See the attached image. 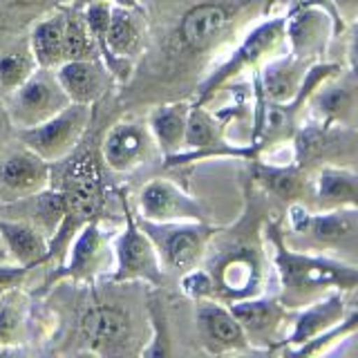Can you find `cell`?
Returning <instances> with one entry per match:
<instances>
[{
    "mask_svg": "<svg viewBox=\"0 0 358 358\" xmlns=\"http://www.w3.org/2000/svg\"><path fill=\"white\" fill-rule=\"evenodd\" d=\"M264 201L249 195L240 222L231 229H217L204 251L199 266L213 282V298L220 302H238L262 296L266 280L264 249Z\"/></svg>",
    "mask_w": 358,
    "mask_h": 358,
    "instance_id": "cell-1",
    "label": "cell"
},
{
    "mask_svg": "<svg viewBox=\"0 0 358 358\" xmlns=\"http://www.w3.org/2000/svg\"><path fill=\"white\" fill-rule=\"evenodd\" d=\"M264 231L268 246H271V260L280 278L278 298L291 311H298L329 291L350 294L358 289V266L322 253L296 251L285 240L282 227L278 222H268Z\"/></svg>",
    "mask_w": 358,
    "mask_h": 358,
    "instance_id": "cell-2",
    "label": "cell"
},
{
    "mask_svg": "<svg viewBox=\"0 0 358 358\" xmlns=\"http://www.w3.org/2000/svg\"><path fill=\"white\" fill-rule=\"evenodd\" d=\"M266 0H197L173 27V52L179 61L195 63L220 50L242 14Z\"/></svg>",
    "mask_w": 358,
    "mask_h": 358,
    "instance_id": "cell-3",
    "label": "cell"
},
{
    "mask_svg": "<svg viewBox=\"0 0 358 358\" xmlns=\"http://www.w3.org/2000/svg\"><path fill=\"white\" fill-rule=\"evenodd\" d=\"M67 201V213L61 229L48 244V262L63 255L72 238L83 224L99 220L106 204V188L94 155L83 152L67 166L63 184L59 186Z\"/></svg>",
    "mask_w": 358,
    "mask_h": 358,
    "instance_id": "cell-4",
    "label": "cell"
},
{
    "mask_svg": "<svg viewBox=\"0 0 358 358\" xmlns=\"http://www.w3.org/2000/svg\"><path fill=\"white\" fill-rule=\"evenodd\" d=\"M287 41V16H278L260 22L244 36V41L233 50V54L224 61L215 72H210L197 87L195 106H206L208 101L220 92L222 85H227L231 78L242 72H249L253 67L262 65L268 56L280 50V45Z\"/></svg>",
    "mask_w": 358,
    "mask_h": 358,
    "instance_id": "cell-5",
    "label": "cell"
},
{
    "mask_svg": "<svg viewBox=\"0 0 358 358\" xmlns=\"http://www.w3.org/2000/svg\"><path fill=\"white\" fill-rule=\"evenodd\" d=\"M139 227L152 240L159 260L166 271L184 275L190 268L199 266L204 257L206 246L217 227H210L208 222H148L134 215Z\"/></svg>",
    "mask_w": 358,
    "mask_h": 358,
    "instance_id": "cell-6",
    "label": "cell"
},
{
    "mask_svg": "<svg viewBox=\"0 0 358 358\" xmlns=\"http://www.w3.org/2000/svg\"><path fill=\"white\" fill-rule=\"evenodd\" d=\"M121 206L123 215H126V227L115 242V266H112L110 280L115 285L148 282L152 287H159L164 282L159 253H157L152 240L139 227L126 195H121Z\"/></svg>",
    "mask_w": 358,
    "mask_h": 358,
    "instance_id": "cell-7",
    "label": "cell"
},
{
    "mask_svg": "<svg viewBox=\"0 0 358 358\" xmlns=\"http://www.w3.org/2000/svg\"><path fill=\"white\" fill-rule=\"evenodd\" d=\"M92 123V106L85 103H67L54 117L27 130H18L20 143L36 152L48 164L67 159L76 145L81 143L83 134Z\"/></svg>",
    "mask_w": 358,
    "mask_h": 358,
    "instance_id": "cell-8",
    "label": "cell"
},
{
    "mask_svg": "<svg viewBox=\"0 0 358 358\" xmlns=\"http://www.w3.org/2000/svg\"><path fill=\"white\" fill-rule=\"evenodd\" d=\"M67 103H72V101L67 99L65 90L61 87L56 72L38 67L25 83L18 85L14 92H9L7 117L16 130H27L54 117Z\"/></svg>",
    "mask_w": 358,
    "mask_h": 358,
    "instance_id": "cell-9",
    "label": "cell"
},
{
    "mask_svg": "<svg viewBox=\"0 0 358 358\" xmlns=\"http://www.w3.org/2000/svg\"><path fill=\"white\" fill-rule=\"evenodd\" d=\"M352 155H358V128L318 119L302 123L294 132V162L302 171L322 164H338V159Z\"/></svg>",
    "mask_w": 358,
    "mask_h": 358,
    "instance_id": "cell-10",
    "label": "cell"
},
{
    "mask_svg": "<svg viewBox=\"0 0 358 358\" xmlns=\"http://www.w3.org/2000/svg\"><path fill=\"white\" fill-rule=\"evenodd\" d=\"M289 233L300 235L318 251L343 246L358 235V208H327L311 213L300 201H289Z\"/></svg>",
    "mask_w": 358,
    "mask_h": 358,
    "instance_id": "cell-11",
    "label": "cell"
},
{
    "mask_svg": "<svg viewBox=\"0 0 358 358\" xmlns=\"http://www.w3.org/2000/svg\"><path fill=\"white\" fill-rule=\"evenodd\" d=\"M148 41V20L137 9V5L112 3L110 25H108V52H110V74L121 83L132 78V61L143 54Z\"/></svg>",
    "mask_w": 358,
    "mask_h": 358,
    "instance_id": "cell-12",
    "label": "cell"
},
{
    "mask_svg": "<svg viewBox=\"0 0 358 358\" xmlns=\"http://www.w3.org/2000/svg\"><path fill=\"white\" fill-rule=\"evenodd\" d=\"M67 249H70L67 262L61 264L59 268H54L45 278L41 291H48L56 282H63V280H70V282H92L103 271L108 260V235L101 229L99 220L83 224L76 231Z\"/></svg>",
    "mask_w": 358,
    "mask_h": 358,
    "instance_id": "cell-13",
    "label": "cell"
},
{
    "mask_svg": "<svg viewBox=\"0 0 358 358\" xmlns=\"http://www.w3.org/2000/svg\"><path fill=\"white\" fill-rule=\"evenodd\" d=\"M132 338V320L126 309L115 305H92L78 320V341L87 352L117 356L128 350Z\"/></svg>",
    "mask_w": 358,
    "mask_h": 358,
    "instance_id": "cell-14",
    "label": "cell"
},
{
    "mask_svg": "<svg viewBox=\"0 0 358 358\" xmlns=\"http://www.w3.org/2000/svg\"><path fill=\"white\" fill-rule=\"evenodd\" d=\"M195 327L199 345L208 354H233L249 352L253 347L246 341V334L238 318L233 316L227 302L215 298L195 300Z\"/></svg>",
    "mask_w": 358,
    "mask_h": 358,
    "instance_id": "cell-15",
    "label": "cell"
},
{
    "mask_svg": "<svg viewBox=\"0 0 358 358\" xmlns=\"http://www.w3.org/2000/svg\"><path fill=\"white\" fill-rule=\"evenodd\" d=\"M233 316L238 318L242 329L246 334V341L257 350L273 352L280 345V334L287 327V320L291 318V309L285 307L280 298H246L231 302Z\"/></svg>",
    "mask_w": 358,
    "mask_h": 358,
    "instance_id": "cell-16",
    "label": "cell"
},
{
    "mask_svg": "<svg viewBox=\"0 0 358 358\" xmlns=\"http://www.w3.org/2000/svg\"><path fill=\"white\" fill-rule=\"evenodd\" d=\"M139 217L148 222H206L199 201L168 179H150L137 197Z\"/></svg>",
    "mask_w": 358,
    "mask_h": 358,
    "instance_id": "cell-17",
    "label": "cell"
},
{
    "mask_svg": "<svg viewBox=\"0 0 358 358\" xmlns=\"http://www.w3.org/2000/svg\"><path fill=\"white\" fill-rule=\"evenodd\" d=\"M155 148L148 123L137 119H121L112 123L101 143V155L110 171L130 173L148 159Z\"/></svg>",
    "mask_w": 358,
    "mask_h": 358,
    "instance_id": "cell-18",
    "label": "cell"
},
{
    "mask_svg": "<svg viewBox=\"0 0 358 358\" xmlns=\"http://www.w3.org/2000/svg\"><path fill=\"white\" fill-rule=\"evenodd\" d=\"M307 103L322 121L358 128V76L352 72L327 76L309 94Z\"/></svg>",
    "mask_w": 358,
    "mask_h": 358,
    "instance_id": "cell-19",
    "label": "cell"
},
{
    "mask_svg": "<svg viewBox=\"0 0 358 358\" xmlns=\"http://www.w3.org/2000/svg\"><path fill=\"white\" fill-rule=\"evenodd\" d=\"M50 184V164L22 145L0 159V199L14 201Z\"/></svg>",
    "mask_w": 358,
    "mask_h": 358,
    "instance_id": "cell-20",
    "label": "cell"
},
{
    "mask_svg": "<svg viewBox=\"0 0 358 358\" xmlns=\"http://www.w3.org/2000/svg\"><path fill=\"white\" fill-rule=\"evenodd\" d=\"M347 316V305H345V294L343 291H329V294L320 296L318 300L309 302V305L300 307L294 327H291L287 338H282L275 350H282L285 354L296 350V347L309 343L316 338L318 334L331 329L334 324H338Z\"/></svg>",
    "mask_w": 358,
    "mask_h": 358,
    "instance_id": "cell-21",
    "label": "cell"
},
{
    "mask_svg": "<svg viewBox=\"0 0 358 358\" xmlns=\"http://www.w3.org/2000/svg\"><path fill=\"white\" fill-rule=\"evenodd\" d=\"M0 210H5V213H0V215H5V217H18V220L29 222L31 227H36L45 235V238L52 240L65 220L67 201L61 188L48 186L38 190V193L7 201V204L0 206Z\"/></svg>",
    "mask_w": 358,
    "mask_h": 358,
    "instance_id": "cell-22",
    "label": "cell"
},
{
    "mask_svg": "<svg viewBox=\"0 0 358 358\" xmlns=\"http://www.w3.org/2000/svg\"><path fill=\"white\" fill-rule=\"evenodd\" d=\"M54 72L67 99L85 106H94L115 78L103 61H65Z\"/></svg>",
    "mask_w": 358,
    "mask_h": 358,
    "instance_id": "cell-23",
    "label": "cell"
},
{
    "mask_svg": "<svg viewBox=\"0 0 358 358\" xmlns=\"http://www.w3.org/2000/svg\"><path fill=\"white\" fill-rule=\"evenodd\" d=\"M311 193L318 210L358 208V175L338 164H322L311 179Z\"/></svg>",
    "mask_w": 358,
    "mask_h": 358,
    "instance_id": "cell-24",
    "label": "cell"
},
{
    "mask_svg": "<svg viewBox=\"0 0 358 358\" xmlns=\"http://www.w3.org/2000/svg\"><path fill=\"white\" fill-rule=\"evenodd\" d=\"M0 240H3V246L11 262L27 268L48 264L50 240L36 227H31L29 222L0 215Z\"/></svg>",
    "mask_w": 358,
    "mask_h": 358,
    "instance_id": "cell-25",
    "label": "cell"
},
{
    "mask_svg": "<svg viewBox=\"0 0 358 358\" xmlns=\"http://www.w3.org/2000/svg\"><path fill=\"white\" fill-rule=\"evenodd\" d=\"M251 184L257 186L262 193L273 197L287 199V201H300L309 190L307 171L294 162V164H273L253 159L251 166Z\"/></svg>",
    "mask_w": 358,
    "mask_h": 358,
    "instance_id": "cell-26",
    "label": "cell"
},
{
    "mask_svg": "<svg viewBox=\"0 0 358 358\" xmlns=\"http://www.w3.org/2000/svg\"><path fill=\"white\" fill-rule=\"evenodd\" d=\"M190 101H171V103L157 106L148 119L155 148L162 152L164 159L179 155L186 143Z\"/></svg>",
    "mask_w": 358,
    "mask_h": 358,
    "instance_id": "cell-27",
    "label": "cell"
},
{
    "mask_svg": "<svg viewBox=\"0 0 358 358\" xmlns=\"http://www.w3.org/2000/svg\"><path fill=\"white\" fill-rule=\"evenodd\" d=\"M29 48L38 67L56 70L65 63V9L48 11L31 29Z\"/></svg>",
    "mask_w": 358,
    "mask_h": 358,
    "instance_id": "cell-28",
    "label": "cell"
},
{
    "mask_svg": "<svg viewBox=\"0 0 358 358\" xmlns=\"http://www.w3.org/2000/svg\"><path fill=\"white\" fill-rule=\"evenodd\" d=\"M27 298L18 287L0 291V347L11 352V347L20 345L27 336Z\"/></svg>",
    "mask_w": 358,
    "mask_h": 358,
    "instance_id": "cell-29",
    "label": "cell"
},
{
    "mask_svg": "<svg viewBox=\"0 0 358 358\" xmlns=\"http://www.w3.org/2000/svg\"><path fill=\"white\" fill-rule=\"evenodd\" d=\"M65 61H101L83 9H65Z\"/></svg>",
    "mask_w": 358,
    "mask_h": 358,
    "instance_id": "cell-30",
    "label": "cell"
},
{
    "mask_svg": "<svg viewBox=\"0 0 358 358\" xmlns=\"http://www.w3.org/2000/svg\"><path fill=\"white\" fill-rule=\"evenodd\" d=\"M38 70L34 52L27 43H14L11 48L0 52V87L5 92H14L27 78Z\"/></svg>",
    "mask_w": 358,
    "mask_h": 358,
    "instance_id": "cell-31",
    "label": "cell"
},
{
    "mask_svg": "<svg viewBox=\"0 0 358 358\" xmlns=\"http://www.w3.org/2000/svg\"><path fill=\"white\" fill-rule=\"evenodd\" d=\"M356 329H358V309L352 311V313H347V316L338 324H334L331 329L318 334L316 338H311L309 343L300 345V347H296V350H291L287 354H291V356H320V354L327 352L331 345L341 343L343 338H347V336H352Z\"/></svg>",
    "mask_w": 358,
    "mask_h": 358,
    "instance_id": "cell-32",
    "label": "cell"
},
{
    "mask_svg": "<svg viewBox=\"0 0 358 358\" xmlns=\"http://www.w3.org/2000/svg\"><path fill=\"white\" fill-rule=\"evenodd\" d=\"M150 324H152V338L148 347L139 352L141 356H166L173 352L171 345V331H168V316L159 300H150Z\"/></svg>",
    "mask_w": 358,
    "mask_h": 358,
    "instance_id": "cell-33",
    "label": "cell"
},
{
    "mask_svg": "<svg viewBox=\"0 0 358 358\" xmlns=\"http://www.w3.org/2000/svg\"><path fill=\"white\" fill-rule=\"evenodd\" d=\"M179 280H182V291L188 298H193V300L213 298V282L201 266L190 268L184 275H179Z\"/></svg>",
    "mask_w": 358,
    "mask_h": 358,
    "instance_id": "cell-34",
    "label": "cell"
},
{
    "mask_svg": "<svg viewBox=\"0 0 358 358\" xmlns=\"http://www.w3.org/2000/svg\"><path fill=\"white\" fill-rule=\"evenodd\" d=\"M54 3H50V0H0V9L5 11V14H41V11H52Z\"/></svg>",
    "mask_w": 358,
    "mask_h": 358,
    "instance_id": "cell-35",
    "label": "cell"
},
{
    "mask_svg": "<svg viewBox=\"0 0 358 358\" xmlns=\"http://www.w3.org/2000/svg\"><path fill=\"white\" fill-rule=\"evenodd\" d=\"M347 59H350V72L358 76V25L350 38V52H347Z\"/></svg>",
    "mask_w": 358,
    "mask_h": 358,
    "instance_id": "cell-36",
    "label": "cell"
},
{
    "mask_svg": "<svg viewBox=\"0 0 358 358\" xmlns=\"http://www.w3.org/2000/svg\"><path fill=\"white\" fill-rule=\"evenodd\" d=\"M7 126H11V123H9V117H7V108H5L3 103H0V141H3V137H5Z\"/></svg>",
    "mask_w": 358,
    "mask_h": 358,
    "instance_id": "cell-37",
    "label": "cell"
}]
</instances>
